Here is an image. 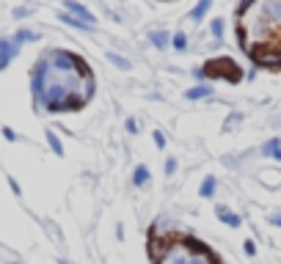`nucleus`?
Instances as JSON below:
<instances>
[{
	"mask_svg": "<svg viewBox=\"0 0 281 264\" xmlns=\"http://www.w3.org/2000/svg\"><path fill=\"white\" fill-rule=\"evenodd\" d=\"M66 11H69V14H78V20H83L85 25H94L91 11H88L85 6H80V3H72V0H66Z\"/></svg>",
	"mask_w": 281,
	"mask_h": 264,
	"instance_id": "nucleus-1",
	"label": "nucleus"
},
{
	"mask_svg": "<svg viewBox=\"0 0 281 264\" xmlns=\"http://www.w3.org/2000/svg\"><path fill=\"white\" fill-rule=\"evenodd\" d=\"M17 53L14 44H8V42H0V69H6L8 61H11V55Z\"/></svg>",
	"mask_w": 281,
	"mask_h": 264,
	"instance_id": "nucleus-2",
	"label": "nucleus"
},
{
	"mask_svg": "<svg viewBox=\"0 0 281 264\" xmlns=\"http://www.w3.org/2000/svg\"><path fill=\"white\" fill-rule=\"evenodd\" d=\"M210 94H212L210 85H196V88H190L185 97H188V99H204V97H210Z\"/></svg>",
	"mask_w": 281,
	"mask_h": 264,
	"instance_id": "nucleus-3",
	"label": "nucleus"
},
{
	"mask_svg": "<svg viewBox=\"0 0 281 264\" xmlns=\"http://www.w3.org/2000/svg\"><path fill=\"white\" fill-rule=\"evenodd\" d=\"M163 264H188V256H185L182 250H171L169 256L163 259Z\"/></svg>",
	"mask_w": 281,
	"mask_h": 264,
	"instance_id": "nucleus-4",
	"label": "nucleus"
},
{
	"mask_svg": "<svg viewBox=\"0 0 281 264\" xmlns=\"http://www.w3.org/2000/svg\"><path fill=\"white\" fill-rule=\"evenodd\" d=\"M218 215L224 217V223H226V226H232V229H237L240 223H243V220H240V215H232V212H226L224 207L218 209Z\"/></svg>",
	"mask_w": 281,
	"mask_h": 264,
	"instance_id": "nucleus-5",
	"label": "nucleus"
},
{
	"mask_svg": "<svg viewBox=\"0 0 281 264\" xmlns=\"http://www.w3.org/2000/svg\"><path fill=\"white\" fill-rule=\"evenodd\" d=\"M61 20L66 22V25H72V28H85V30H94V25H85L83 20H78V17H72V14H63Z\"/></svg>",
	"mask_w": 281,
	"mask_h": 264,
	"instance_id": "nucleus-6",
	"label": "nucleus"
},
{
	"mask_svg": "<svg viewBox=\"0 0 281 264\" xmlns=\"http://www.w3.org/2000/svg\"><path fill=\"white\" fill-rule=\"evenodd\" d=\"M149 39H152V44H155V47H166V44H169V33H163V30H155Z\"/></svg>",
	"mask_w": 281,
	"mask_h": 264,
	"instance_id": "nucleus-7",
	"label": "nucleus"
},
{
	"mask_svg": "<svg viewBox=\"0 0 281 264\" xmlns=\"http://www.w3.org/2000/svg\"><path fill=\"white\" fill-rule=\"evenodd\" d=\"M108 61L116 63L119 69H130V61H127V58H121V55H116V53H108Z\"/></svg>",
	"mask_w": 281,
	"mask_h": 264,
	"instance_id": "nucleus-8",
	"label": "nucleus"
},
{
	"mask_svg": "<svg viewBox=\"0 0 281 264\" xmlns=\"http://www.w3.org/2000/svg\"><path fill=\"white\" fill-rule=\"evenodd\" d=\"M146 179H149V171L143 165H138V168H135V174H133V182H135V185H143Z\"/></svg>",
	"mask_w": 281,
	"mask_h": 264,
	"instance_id": "nucleus-9",
	"label": "nucleus"
},
{
	"mask_svg": "<svg viewBox=\"0 0 281 264\" xmlns=\"http://www.w3.org/2000/svg\"><path fill=\"white\" fill-rule=\"evenodd\" d=\"M215 193V176H207L201 185V195H212Z\"/></svg>",
	"mask_w": 281,
	"mask_h": 264,
	"instance_id": "nucleus-10",
	"label": "nucleus"
},
{
	"mask_svg": "<svg viewBox=\"0 0 281 264\" xmlns=\"http://www.w3.org/2000/svg\"><path fill=\"white\" fill-rule=\"evenodd\" d=\"M207 8H210V0H201V3L193 8V20H201V17L207 14Z\"/></svg>",
	"mask_w": 281,
	"mask_h": 264,
	"instance_id": "nucleus-11",
	"label": "nucleus"
},
{
	"mask_svg": "<svg viewBox=\"0 0 281 264\" xmlns=\"http://www.w3.org/2000/svg\"><path fill=\"white\" fill-rule=\"evenodd\" d=\"M47 140H50V146H53V152H56V154H63V146H61V140L56 138V132H47Z\"/></svg>",
	"mask_w": 281,
	"mask_h": 264,
	"instance_id": "nucleus-12",
	"label": "nucleus"
},
{
	"mask_svg": "<svg viewBox=\"0 0 281 264\" xmlns=\"http://www.w3.org/2000/svg\"><path fill=\"white\" fill-rule=\"evenodd\" d=\"M279 149H281V140H267V146H265V154H270V157H273V154L276 152H279Z\"/></svg>",
	"mask_w": 281,
	"mask_h": 264,
	"instance_id": "nucleus-13",
	"label": "nucleus"
},
{
	"mask_svg": "<svg viewBox=\"0 0 281 264\" xmlns=\"http://www.w3.org/2000/svg\"><path fill=\"white\" fill-rule=\"evenodd\" d=\"M188 47V39H185V33H176L174 36V50H185Z\"/></svg>",
	"mask_w": 281,
	"mask_h": 264,
	"instance_id": "nucleus-14",
	"label": "nucleus"
},
{
	"mask_svg": "<svg viewBox=\"0 0 281 264\" xmlns=\"http://www.w3.org/2000/svg\"><path fill=\"white\" fill-rule=\"evenodd\" d=\"M212 36H215V39H221V36H224V22H221V20L212 22Z\"/></svg>",
	"mask_w": 281,
	"mask_h": 264,
	"instance_id": "nucleus-15",
	"label": "nucleus"
},
{
	"mask_svg": "<svg viewBox=\"0 0 281 264\" xmlns=\"http://www.w3.org/2000/svg\"><path fill=\"white\" fill-rule=\"evenodd\" d=\"M36 39V33H30V30H20L17 33V42H33Z\"/></svg>",
	"mask_w": 281,
	"mask_h": 264,
	"instance_id": "nucleus-16",
	"label": "nucleus"
},
{
	"mask_svg": "<svg viewBox=\"0 0 281 264\" xmlns=\"http://www.w3.org/2000/svg\"><path fill=\"white\" fill-rule=\"evenodd\" d=\"M174 171H176V160H174V157H169V160H166V174H174Z\"/></svg>",
	"mask_w": 281,
	"mask_h": 264,
	"instance_id": "nucleus-17",
	"label": "nucleus"
},
{
	"mask_svg": "<svg viewBox=\"0 0 281 264\" xmlns=\"http://www.w3.org/2000/svg\"><path fill=\"white\" fill-rule=\"evenodd\" d=\"M155 143H157V146H166V138H163L160 132H155Z\"/></svg>",
	"mask_w": 281,
	"mask_h": 264,
	"instance_id": "nucleus-18",
	"label": "nucleus"
},
{
	"mask_svg": "<svg viewBox=\"0 0 281 264\" xmlns=\"http://www.w3.org/2000/svg\"><path fill=\"white\" fill-rule=\"evenodd\" d=\"M188 264H210L207 259H188Z\"/></svg>",
	"mask_w": 281,
	"mask_h": 264,
	"instance_id": "nucleus-19",
	"label": "nucleus"
},
{
	"mask_svg": "<svg viewBox=\"0 0 281 264\" xmlns=\"http://www.w3.org/2000/svg\"><path fill=\"white\" fill-rule=\"evenodd\" d=\"M273 226H281V215H276V217H273Z\"/></svg>",
	"mask_w": 281,
	"mask_h": 264,
	"instance_id": "nucleus-20",
	"label": "nucleus"
},
{
	"mask_svg": "<svg viewBox=\"0 0 281 264\" xmlns=\"http://www.w3.org/2000/svg\"><path fill=\"white\" fill-rule=\"evenodd\" d=\"M273 157H276V160H281V149H279V152H276V154H273Z\"/></svg>",
	"mask_w": 281,
	"mask_h": 264,
	"instance_id": "nucleus-21",
	"label": "nucleus"
}]
</instances>
